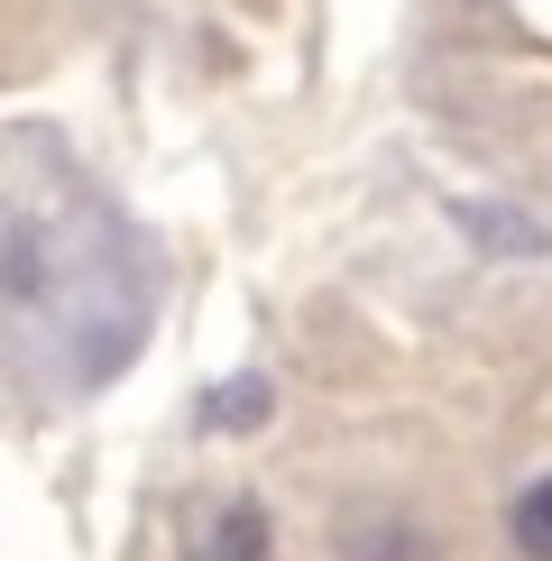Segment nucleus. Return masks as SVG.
Here are the masks:
<instances>
[{"instance_id":"1","label":"nucleus","mask_w":552,"mask_h":561,"mask_svg":"<svg viewBox=\"0 0 552 561\" xmlns=\"http://www.w3.org/2000/svg\"><path fill=\"white\" fill-rule=\"evenodd\" d=\"M184 552H194V561H276L267 506H249V497H212V506L194 516V534H184Z\"/></svg>"},{"instance_id":"3","label":"nucleus","mask_w":552,"mask_h":561,"mask_svg":"<svg viewBox=\"0 0 552 561\" xmlns=\"http://www.w3.org/2000/svg\"><path fill=\"white\" fill-rule=\"evenodd\" d=\"M341 561H433V534H414V525L387 516V525H359Z\"/></svg>"},{"instance_id":"2","label":"nucleus","mask_w":552,"mask_h":561,"mask_svg":"<svg viewBox=\"0 0 552 561\" xmlns=\"http://www.w3.org/2000/svg\"><path fill=\"white\" fill-rule=\"evenodd\" d=\"M276 414V387L267 378H221L212 396H203V433H258Z\"/></svg>"},{"instance_id":"5","label":"nucleus","mask_w":552,"mask_h":561,"mask_svg":"<svg viewBox=\"0 0 552 561\" xmlns=\"http://www.w3.org/2000/svg\"><path fill=\"white\" fill-rule=\"evenodd\" d=\"M460 230H479L488 249H543V230L534 221H506L497 203H460Z\"/></svg>"},{"instance_id":"4","label":"nucleus","mask_w":552,"mask_h":561,"mask_svg":"<svg viewBox=\"0 0 552 561\" xmlns=\"http://www.w3.org/2000/svg\"><path fill=\"white\" fill-rule=\"evenodd\" d=\"M506 534H516V552H525V561H552V479H534V488L516 497Z\"/></svg>"}]
</instances>
